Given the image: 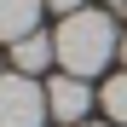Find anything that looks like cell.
<instances>
[{
  "instance_id": "obj_1",
  "label": "cell",
  "mask_w": 127,
  "mask_h": 127,
  "mask_svg": "<svg viewBox=\"0 0 127 127\" xmlns=\"http://www.w3.org/2000/svg\"><path fill=\"white\" fill-rule=\"evenodd\" d=\"M52 46H58V64H64V75H98L104 64H110L116 52H121V40H116V23L104 12H69L58 23V35H52Z\"/></svg>"
},
{
  "instance_id": "obj_2",
  "label": "cell",
  "mask_w": 127,
  "mask_h": 127,
  "mask_svg": "<svg viewBox=\"0 0 127 127\" xmlns=\"http://www.w3.org/2000/svg\"><path fill=\"white\" fill-rule=\"evenodd\" d=\"M52 110H46V93L35 87L29 75H0V127H40Z\"/></svg>"
},
{
  "instance_id": "obj_3",
  "label": "cell",
  "mask_w": 127,
  "mask_h": 127,
  "mask_svg": "<svg viewBox=\"0 0 127 127\" xmlns=\"http://www.w3.org/2000/svg\"><path fill=\"white\" fill-rule=\"evenodd\" d=\"M46 110H52L58 121L81 127V121H87V110H93V87H87L81 75H58L52 87H46Z\"/></svg>"
},
{
  "instance_id": "obj_4",
  "label": "cell",
  "mask_w": 127,
  "mask_h": 127,
  "mask_svg": "<svg viewBox=\"0 0 127 127\" xmlns=\"http://www.w3.org/2000/svg\"><path fill=\"white\" fill-rule=\"evenodd\" d=\"M40 12H46V0H0V40H23L40 29Z\"/></svg>"
},
{
  "instance_id": "obj_5",
  "label": "cell",
  "mask_w": 127,
  "mask_h": 127,
  "mask_svg": "<svg viewBox=\"0 0 127 127\" xmlns=\"http://www.w3.org/2000/svg\"><path fill=\"white\" fill-rule=\"evenodd\" d=\"M58 58V46H52V35H23V40H17V46H12V64H17V75H35V69H46V64Z\"/></svg>"
},
{
  "instance_id": "obj_6",
  "label": "cell",
  "mask_w": 127,
  "mask_h": 127,
  "mask_svg": "<svg viewBox=\"0 0 127 127\" xmlns=\"http://www.w3.org/2000/svg\"><path fill=\"white\" fill-rule=\"evenodd\" d=\"M98 104H104V116H110V127H127V69L104 81V93H98Z\"/></svg>"
},
{
  "instance_id": "obj_7",
  "label": "cell",
  "mask_w": 127,
  "mask_h": 127,
  "mask_svg": "<svg viewBox=\"0 0 127 127\" xmlns=\"http://www.w3.org/2000/svg\"><path fill=\"white\" fill-rule=\"evenodd\" d=\"M46 6H52V12H64V17H69V12H81V0H46Z\"/></svg>"
},
{
  "instance_id": "obj_8",
  "label": "cell",
  "mask_w": 127,
  "mask_h": 127,
  "mask_svg": "<svg viewBox=\"0 0 127 127\" xmlns=\"http://www.w3.org/2000/svg\"><path fill=\"white\" fill-rule=\"evenodd\" d=\"M121 64H127V40H121Z\"/></svg>"
},
{
  "instance_id": "obj_9",
  "label": "cell",
  "mask_w": 127,
  "mask_h": 127,
  "mask_svg": "<svg viewBox=\"0 0 127 127\" xmlns=\"http://www.w3.org/2000/svg\"><path fill=\"white\" fill-rule=\"evenodd\" d=\"M110 6H127V0H110Z\"/></svg>"
},
{
  "instance_id": "obj_10",
  "label": "cell",
  "mask_w": 127,
  "mask_h": 127,
  "mask_svg": "<svg viewBox=\"0 0 127 127\" xmlns=\"http://www.w3.org/2000/svg\"><path fill=\"white\" fill-rule=\"evenodd\" d=\"M81 127H93V121H81Z\"/></svg>"
}]
</instances>
